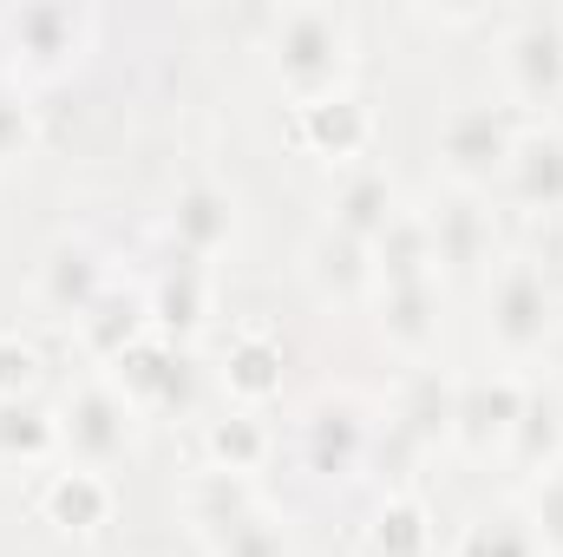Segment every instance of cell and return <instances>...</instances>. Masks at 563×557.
Here are the masks:
<instances>
[{
    "label": "cell",
    "mask_w": 563,
    "mask_h": 557,
    "mask_svg": "<svg viewBox=\"0 0 563 557\" xmlns=\"http://www.w3.org/2000/svg\"><path fill=\"white\" fill-rule=\"evenodd\" d=\"M295 446H301V466L314 479H354L374 459V446H380V419H374V407L361 394H321L301 414Z\"/></svg>",
    "instance_id": "8"
},
{
    "label": "cell",
    "mask_w": 563,
    "mask_h": 557,
    "mask_svg": "<svg viewBox=\"0 0 563 557\" xmlns=\"http://www.w3.org/2000/svg\"><path fill=\"white\" fill-rule=\"evenodd\" d=\"M367 256H374V282H380V288H400V282H439L432 217L400 204V217H394V223L367 243Z\"/></svg>",
    "instance_id": "20"
},
{
    "label": "cell",
    "mask_w": 563,
    "mask_h": 557,
    "mask_svg": "<svg viewBox=\"0 0 563 557\" xmlns=\"http://www.w3.org/2000/svg\"><path fill=\"white\" fill-rule=\"evenodd\" d=\"M263 53H269V79L295 112L354 92L361 46H354V13H341V7H282L269 20Z\"/></svg>",
    "instance_id": "1"
},
{
    "label": "cell",
    "mask_w": 563,
    "mask_h": 557,
    "mask_svg": "<svg viewBox=\"0 0 563 557\" xmlns=\"http://www.w3.org/2000/svg\"><path fill=\"white\" fill-rule=\"evenodd\" d=\"M394 217H400V190H394L387 171H374V164H347V171H334V184H328V230L374 243Z\"/></svg>",
    "instance_id": "18"
},
{
    "label": "cell",
    "mask_w": 563,
    "mask_h": 557,
    "mask_svg": "<svg viewBox=\"0 0 563 557\" xmlns=\"http://www.w3.org/2000/svg\"><path fill=\"white\" fill-rule=\"evenodd\" d=\"M452 557H544V545H538V532L525 525V512L505 505V512H478V518L459 532Z\"/></svg>",
    "instance_id": "29"
},
{
    "label": "cell",
    "mask_w": 563,
    "mask_h": 557,
    "mask_svg": "<svg viewBox=\"0 0 563 557\" xmlns=\"http://www.w3.org/2000/svg\"><path fill=\"white\" fill-rule=\"evenodd\" d=\"M498 73L511 106L525 112H551L563 99V13L558 7H531L505 26L498 40Z\"/></svg>",
    "instance_id": "6"
},
{
    "label": "cell",
    "mask_w": 563,
    "mask_h": 557,
    "mask_svg": "<svg viewBox=\"0 0 563 557\" xmlns=\"http://www.w3.org/2000/svg\"><path fill=\"white\" fill-rule=\"evenodd\" d=\"M367 557H432V505L420 492H387L367 518Z\"/></svg>",
    "instance_id": "26"
},
{
    "label": "cell",
    "mask_w": 563,
    "mask_h": 557,
    "mask_svg": "<svg viewBox=\"0 0 563 557\" xmlns=\"http://www.w3.org/2000/svg\"><path fill=\"white\" fill-rule=\"evenodd\" d=\"M452 401H459V381L439 374V368H413L400 387H394V407H387V433L400 446H439L452 433Z\"/></svg>",
    "instance_id": "19"
},
{
    "label": "cell",
    "mask_w": 563,
    "mask_h": 557,
    "mask_svg": "<svg viewBox=\"0 0 563 557\" xmlns=\"http://www.w3.org/2000/svg\"><path fill=\"white\" fill-rule=\"evenodd\" d=\"M269 499H263V485L256 479H236V472H197L190 485H184V518L203 532V538H217V532H230L236 518H250V512H263Z\"/></svg>",
    "instance_id": "24"
},
{
    "label": "cell",
    "mask_w": 563,
    "mask_h": 557,
    "mask_svg": "<svg viewBox=\"0 0 563 557\" xmlns=\"http://www.w3.org/2000/svg\"><path fill=\"white\" fill-rule=\"evenodd\" d=\"M106 288H112V270H106V256L86 237H59L46 250V263H40V302H46V315L79 321Z\"/></svg>",
    "instance_id": "16"
},
{
    "label": "cell",
    "mask_w": 563,
    "mask_h": 557,
    "mask_svg": "<svg viewBox=\"0 0 563 557\" xmlns=\"http://www.w3.org/2000/svg\"><path fill=\"white\" fill-rule=\"evenodd\" d=\"M203 557H288V518L263 505V512L236 518L230 532L203 538Z\"/></svg>",
    "instance_id": "30"
},
{
    "label": "cell",
    "mask_w": 563,
    "mask_h": 557,
    "mask_svg": "<svg viewBox=\"0 0 563 557\" xmlns=\"http://www.w3.org/2000/svg\"><path fill=\"white\" fill-rule=\"evenodd\" d=\"M558 328H563V295L531 256H511V263L492 270V282H485V341L498 348V361H511V368L544 361Z\"/></svg>",
    "instance_id": "3"
},
{
    "label": "cell",
    "mask_w": 563,
    "mask_h": 557,
    "mask_svg": "<svg viewBox=\"0 0 563 557\" xmlns=\"http://www.w3.org/2000/svg\"><path fill=\"white\" fill-rule=\"evenodd\" d=\"M40 518L53 525V532H66V538H92V532H106L112 518H119V485H112V472H92V466H53L46 479H40Z\"/></svg>",
    "instance_id": "10"
},
{
    "label": "cell",
    "mask_w": 563,
    "mask_h": 557,
    "mask_svg": "<svg viewBox=\"0 0 563 557\" xmlns=\"http://www.w3.org/2000/svg\"><path fill=\"white\" fill-rule=\"evenodd\" d=\"M295 144H301L308 157L347 171V164H361L367 144H374V112H367L354 92L321 99V106H301V112H295Z\"/></svg>",
    "instance_id": "17"
},
{
    "label": "cell",
    "mask_w": 563,
    "mask_h": 557,
    "mask_svg": "<svg viewBox=\"0 0 563 557\" xmlns=\"http://www.w3.org/2000/svg\"><path fill=\"white\" fill-rule=\"evenodd\" d=\"M505 466L525 472V485H531L538 472L563 466V394L558 387H531V394H525V414H518V433H511V446H505Z\"/></svg>",
    "instance_id": "22"
},
{
    "label": "cell",
    "mask_w": 563,
    "mask_h": 557,
    "mask_svg": "<svg viewBox=\"0 0 563 557\" xmlns=\"http://www.w3.org/2000/svg\"><path fill=\"white\" fill-rule=\"evenodd\" d=\"M282 341L263 328H243L230 348H223V394L250 414H263L269 401H282Z\"/></svg>",
    "instance_id": "21"
},
{
    "label": "cell",
    "mask_w": 563,
    "mask_h": 557,
    "mask_svg": "<svg viewBox=\"0 0 563 557\" xmlns=\"http://www.w3.org/2000/svg\"><path fill=\"white\" fill-rule=\"evenodd\" d=\"M53 414H59V459H66V466L112 472V466H125L132 446H139V419L144 414L106 381V374L79 381Z\"/></svg>",
    "instance_id": "5"
},
{
    "label": "cell",
    "mask_w": 563,
    "mask_h": 557,
    "mask_svg": "<svg viewBox=\"0 0 563 557\" xmlns=\"http://www.w3.org/2000/svg\"><path fill=\"white\" fill-rule=\"evenodd\" d=\"M106 381H112L139 414H164V407H177V401H184L190 368H184V348H177V341L144 335V341H132V348L106 368Z\"/></svg>",
    "instance_id": "12"
},
{
    "label": "cell",
    "mask_w": 563,
    "mask_h": 557,
    "mask_svg": "<svg viewBox=\"0 0 563 557\" xmlns=\"http://www.w3.org/2000/svg\"><path fill=\"white\" fill-rule=\"evenodd\" d=\"M99 46V13L73 7V0H33V7H0V53H7V79L40 86V79H66L92 59Z\"/></svg>",
    "instance_id": "2"
},
{
    "label": "cell",
    "mask_w": 563,
    "mask_h": 557,
    "mask_svg": "<svg viewBox=\"0 0 563 557\" xmlns=\"http://www.w3.org/2000/svg\"><path fill=\"white\" fill-rule=\"evenodd\" d=\"M511 144H518V119H511L505 106H492V99H459V106L439 119V132H432V157H439V171H445V184H452L459 197H478V190H492V184L505 177Z\"/></svg>",
    "instance_id": "4"
},
{
    "label": "cell",
    "mask_w": 563,
    "mask_h": 557,
    "mask_svg": "<svg viewBox=\"0 0 563 557\" xmlns=\"http://www.w3.org/2000/svg\"><path fill=\"white\" fill-rule=\"evenodd\" d=\"M301 276L308 288L328 302V308H354V302H374V256H367V243L361 237H341V230H314L308 237V256H301Z\"/></svg>",
    "instance_id": "14"
},
{
    "label": "cell",
    "mask_w": 563,
    "mask_h": 557,
    "mask_svg": "<svg viewBox=\"0 0 563 557\" xmlns=\"http://www.w3.org/2000/svg\"><path fill=\"white\" fill-rule=\"evenodd\" d=\"M40 374H46L40 348H33L26 335L0 328V407H20V401H33V394H40Z\"/></svg>",
    "instance_id": "33"
},
{
    "label": "cell",
    "mask_w": 563,
    "mask_h": 557,
    "mask_svg": "<svg viewBox=\"0 0 563 557\" xmlns=\"http://www.w3.org/2000/svg\"><path fill=\"white\" fill-rule=\"evenodd\" d=\"M73 328H79L86 354L112 368L132 341H144V335H151V315H144V295H132V288H106V295H99V302L73 321Z\"/></svg>",
    "instance_id": "25"
},
{
    "label": "cell",
    "mask_w": 563,
    "mask_h": 557,
    "mask_svg": "<svg viewBox=\"0 0 563 557\" xmlns=\"http://www.w3.org/2000/svg\"><path fill=\"white\" fill-rule=\"evenodd\" d=\"M144 315H151V335L164 341H190L203 321H210V263H190V256H170L151 288H144Z\"/></svg>",
    "instance_id": "15"
},
{
    "label": "cell",
    "mask_w": 563,
    "mask_h": 557,
    "mask_svg": "<svg viewBox=\"0 0 563 557\" xmlns=\"http://www.w3.org/2000/svg\"><path fill=\"white\" fill-rule=\"evenodd\" d=\"M505 197L531 217H563V125H518L511 164H505Z\"/></svg>",
    "instance_id": "11"
},
{
    "label": "cell",
    "mask_w": 563,
    "mask_h": 557,
    "mask_svg": "<svg viewBox=\"0 0 563 557\" xmlns=\"http://www.w3.org/2000/svg\"><path fill=\"white\" fill-rule=\"evenodd\" d=\"M59 459V414L40 407V401H20V407H0V466H20V472H40Z\"/></svg>",
    "instance_id": "28"
},
{
    "label": "cell",
    "mask_w": 563,
    "mask_h": 557,
    "mask_svg": "<svg viewBox=\"0 0 563 557\" xmlns=\"http://www.w3.org/2000/svg\"><path fill=\"white\" fill-rule=\"evenodd\" d=\"M525 394H531V381H525V374H511V368H492V374L459 381L445 446H459L472 466L505 459V446H511V433H518V414H525Z\"/></svg>",
    "instance_id": "7"
},
{
    "label": "cell",
    "mask_w": 563,
    "mask_h": 557,
    "mask_svg": "<svg viewBox=\"0 0 563 557\" xmlns=\"http://www.w3.org/2000/svg\"><path fill=\"white\" fill-rule=\"evenodd\" d=\"M33 144H40V112H33V99H26V86L0 73V171H7V164H26Z\"/></svg>",
    "instance_id": "31"
},
{
    "label": "cell",
    "mask_w": 563,
    "mask_h": 557,
    "mask_svg": "<svg viewBox=\"0 0 563 557\" xmlns=\"http://www.w3.org/2000/svg\"><path fill=\"white\" fill-rule=\"evenodd\" d=\"M518 512H525V525L538 532V545H544V557H563V466H551V472H538V479L525 485Z\"/></svg>",
    "instance_id": "32"
},
{
    "label": "cell",
    "mask_w": 563,
    "mask_h": 557,
    "mask_svg": "<svg viewBox=\"0 0 563 557\" xmlns=\"http://www.w3.org/2000/svg\"><path fill=\"white\" fill-rule=\"evenodd\" d=\"M374 328L394 354L426 361L445 335V288L439 282H400V288H374Z\"/></svg>",
    "instance_id": "13"
},
{
    "label": "cell",
    "mask_w": 563,
    "mask_h": 557,
    "mask_svg": "<svg viewBox=\"0 0 563 557\" xmlns=\"http://www.w3.org/2000/svg\"><path fill=\"white\" fill-rule=\"evenodd\" d=\"M432 217V250H439V270H472L492 256V217L478 210V197H452Z\"/></svg>",
    "instance_id": "27"
},
{
    "label": "cell",
    "mask_w": 563,
    "mask_h": 557,
    "mask_svg": "<svg viewBox=\"0 0 563 557\" xmlns=\"http://www.w3.org/2000/svg\"><path fill=\"white\" fill-rule=\"evenodd\" d=\"M164 237H170L177 256L217 263V256L236 243V197H230V184H217V177L177 184V197H170V210H164Z\"/></svg>",
    "instance_id": "9"
},
{
    "label": "cell",
    "mask_w": 563,
    "mask_h": 557,
    "mask_svg": "<svg viewBox=\"0 0 563 557\" xmlns=\"http://www.w3.org/2000/svg\"><path fill=\"white\" fill-rule=\"evenodd\" d=\"M276 459V433L263 426V414L250 407H230L203 426V466L210 472H236V479H256L263 466Z\"/></svg>",
    "instance_id": "23"
}]
</instances>
